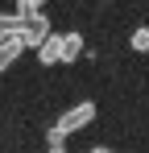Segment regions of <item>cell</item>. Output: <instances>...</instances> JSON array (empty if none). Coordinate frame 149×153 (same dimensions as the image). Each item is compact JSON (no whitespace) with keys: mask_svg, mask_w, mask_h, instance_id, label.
<instances>
[{"mask_svg":"<svg viewBox=\"0 0 149 153\" xmlns=\"http://www.w3.org/2000/svg\"><path fill=\"white\" fill-rule=\"evenodd\" d=\"M79 54H83V33H62V58H58V62H74V58H79Z\"/></svg>","mask_w":149,"mask_h":153,"instance_id":"5","label":"cell"},{"mask_svg":"<svg viewBox=\"0 0 149 153\" xmlns=\"http://www.w3.org/2000/svg\"><path fill=\"white\" fill-rule=\"evenodd\" d=\"M42 4H46V0H17V13H25V17H29V13H42Z\"/></svg>","mask_w":149,"mask_h":153,"instance_id":"7","label":"cell"},{"mask_svg":"<svg viewBox=\"0 0 149 153\" xmlns=\"http://www.w3.org/2000/svg\"><path fill=\"white\" fill-rule=\"evenodd\" d=\"M46 145H66V132H62V128L54 124V128L46 132Z\"/></svg>","mask_w":149,"mask_h":153,"instance_id":"8","label":"cell"},{"mask_svg":"<svg viewBox=\"0 0 149 153\" xmlns=\"http://www.w3.org/2000/svg\"><path fill=\"white\" fill-rule=\"evenodd\" d=\"M46 153H66V145H46Z\"/></svg>","mask_w":149,"mask_h":153,"instance_id":"9","label":"cell"},{"mask_svg":"<svg viewBox=\"0 0 149 153\" xmlns=\"http://www.w3.org/2000/svg\"><path fill=\"white\" fill-rule=\"evenodd\" d=\"M128 46H133V54H149V25L133 29V33H128Z\"/></svg>","mask_w":149,"mask_h":153,"instance_id":"6","label":"cell"},{"mask_svg":"<svg viewBox=\"0 0 149 153\" xmlns=\"http://www.w3.org/2000/svg\"><path fill=\"white\" fill-rule=\"evenodd\" d=\"M58 58H62V33H50L46 42L37 46V62H42V66H54Z\"/></svg>","mask_w":149,"mask_h":153,"instance_id":"4","label":"cell"},{"mask_svg":"<svg viewBox=\"0 0 149 153\" xmlns=\"http://www.w3.org/2000/svg\"><path fill=\"white\" fill-rule=\"evenodd\" d=\"M91 153H116V149H112V145H95Z\"/></svg>","mask_w":149,"mask_h":153,"instance_id":"10","label":"cell"},{"mask_svg":"<svg viewBox=\"0 0 149 153\" xmlns=\"http://www.w3.org/2000/svg\"><path fill=\"white\" fill-rule=\"evenodd\" d=\"M46 37H50V17H46V13H29V21H25V33H21L25 50H37Z\"/></svg>","mask_w":149,"mask_h":153,"instance_id":"2","label":"cell"},{"mask_svg":"<svg viewBox=\"0 0 149 153\" xmlns=\"http://www.w3.org/2000/svg\"><path fill=\"white\" fill-rule=\"evenodd\" d=\"M21 54H25L21 33H0V71H8V66H13Z\"/></svg>","mask_w":149,"mask_h":153,"instance_id":"3","label":"cell"},{"mask_svg":"<svg viewBox=\"0 0 149 153\" xmlns=\"http://www.w3.org/2000/svg\"><path fill=\"white\" fill-rule=\"evenodd\" d=\"M95 112H99L95 100H79L71 112H62V116H58V128L71 137V132H79V128H87V124H91V120H95Z\"/></svg>","mask_w":149,"mask_h":153,"instance_id":"1","label":"cell"}]
</instances>
